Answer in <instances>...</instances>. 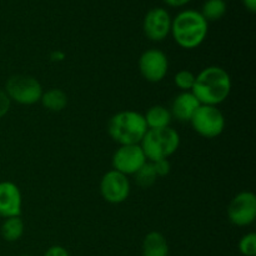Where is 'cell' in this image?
I'll return each instance as SVG.
<instances>
[{
    "instance_id": "obj_1",
    "label": "cell",
    "mask_w": 256,
    "mask_h": 256,
    "mask_svg": "<svg viewBox=\"0 0 256 256\" xmlns=\"http://www.w3.org/2000/svg\"><path fill=\"white\" fill-rule=\"evenodd\" d=\"M232 92V78L222 68L212 65L202 69L195 76L192 92L202 105L218 106L228 99Z\"/></svg>"
},
{
    "instance_id": "obj_2",
    "label": "cell",
    "mask_w": 256,
    "mask_h": 256,
    "mask_svg": "<svg viewBox=\"0 0 256 256\" xmlns=\"http://www.w3.org/2000/svg\"><path fill=\"white\" fill-rule=\"evenodd\" d=\"M209 32V22L202 12L192 9L180 12L172 20L170 34L175 42L184 49H195L206 39Z\"/></svg>"
},
{
    "instance_id": "obj_3",
    "label": "cell",
    "mask_w": 256,
    "mask_h": 256,
    "mask_svg": "<svg viewBox=\"0 0 256 256\" xmlns=\"http://www.w3.org/2000/svg\"><path fill=\"white\" fill-rule=\"evenodd\" d=\"M146 132L144 115L134 110L116 112L108 124V132L119 145L140 144Z\"/></svg>"
},
{
    "instance_id": "obj_4",
    "label": "cell",
    "mask_w": 256,
    "mask_h": 256,
    "mask_svg": "<svg viewBox=\"0 0 256 256\" xmlns=\"http://www.w3.org/2000/svg\"><path fill=\"white\" fill-rule=\"evenodd\" d=\"M179 145V132L172 126L162 128V129H148L146 134L140 142V146L148 162L168 159L174 152H176Z\"/></svg>"
},
{
    "instance_id": "obj_5",
    "label": "cell",
    "mask_w": 256,
    "mask_h": 256,
    "mask_svg": "<svg viewBox=\"0 0 256 256\" xmlns=\"http://www.w3.org/2000/svg\"><path fill=\"white\" fill-rule=\"evenodd\" d=\"M5 92L12 102L22 105H32L40 102L42 88L39 80L24 74L12 75L5 84Z\"/></svg>"
},
{
    "instance_id": "obj_6",
    "label": "cell",
    "mask_w": 256,
    "mask_h": 256,
    "mask_svg": "<svg viewBox=\"0 0 256 256\" xmlns=\"http://www.w3.org/2000/svg\"><path fill=\"white\" fill-rule=\"evenodd\" d=\"M190 124L200 136L214 139L224 132L225 116L218 106L200 105L190 120Z\"/></svg>"
},
{
    "instance_id": "obj_7",
    "label": "cell",
    "mask_w": 256,
    "mask_h": 256,
    "mask_svg": "<svg viewBox=\"0 0 256 256\" xmlns=\"http://www.w3.org/2000/svg\"><path fill=\"white\" fill-rule=\"evenodd\" d=\"M229 220L236 226H249L256 219V195L242 192L235 195L228 206Z\"/></svg>"
},
{
    "instance_id": "obj_8",
    "label": "cell",
    "mask_w": 256,
    "mask_h": 256,
    "mask_svg": "<svg viewBox=\"0 0 256 256\" xmlns=\"http://www.w3.org/2000/svg\"><path fill=\"white\" fill-rule=\"evenodd\" d=\"M100 194L105 202L110 204L124 202L130 195V182L126 175L110 170L105 172L100 182Z\"/></svg>"
},
{
    "instance_id": "obj_9",
    "label": "cell",
    "mask_w": 256,
    "mask_h": 256,
    "mask_svg": "<svg viewBox=\"0 0 256 256\" xmlns=\"http://www.w3.org/2000/svg\"><path fill=\"white\" fill-rule=\"evenodd\" d=\"M148 162L140 144L120 145L112 155V168L124 175H134Z\"/></svg>"
},
{
    "instance_id": "obj_10",
    "label": "cell",
    "mask_w": 256,
    "mask_h": 256,
    "mask_svg": "<svg viewBox=\"0 0 256 256\" xmlns=\"http://www.w3.org/2000/svg\"><path fill=\"white\" fill-rule=\"evenodd\" d=\"M139 70L146 82H159L166 76L169 70V60L162 50H145L139 59Z\"/></svg>"
},
{
    "instance_id": "obj_11",
    "label": "cell",
    "mask_w": 256,
    "mask_h": 256,
    "mask_svg": "<svg viewBox=\"0 0 256 256\" xmlns=\"http://www.w3.org/2000/svg\"><path fill=\"white\" fill-rule=\"evenodd\" d=\"M172 16L164 8H152L146 12L142 22L145 36L152 42H162L172 30Z\"/></svg>"
},
{
    "instance_id": "obj_12",
    "label": "cell",
    "mask_w": 256,
    "mask_h": 256,
    "mask_svg": "<svg viewBox=\"0 0 256 256\" xmlns=\"http://www.w3.org/2000/svg\"><path fill=\"white\" fill-rule=\"evenodd\" d=\"M22 206V198L18 185L12 182H0V216H20Z\"/></svg>"
},
{
    "instance_id": "obj_13",
    "label": "cell",
    "mask_w": 256,
    "mask_h": 256,
    "mask_svg": "<svg viewBox=\"0 0 256 256\" xmlns=\"http://www.w3.org/2000/svg\"><path fill=\"white\" fill-rule=\"evenodd\" d=\"M199 100L192 92H182L172 99L170 112L172 116L182 122H190L195 112L200 106Z\"/></svg>"
},
{
    "instance_id": "obj_14",
    "label": "cell",
    "mask_w": 256,
    "mask_h": 256,
    "mask_svg": "<svg viewBox=\"0 0 256 256\" xmlns=\"http://www.w3.org/2000/svg\"><path fill=\"white\" fill-rule=\"evenodd\" d=\"M142 252V256H169V245L164 235L152 232L144 238Z\"/></svg>"
},
{
    "instance_id": "obj_15",
    "label": "cell",
    "mask_w": 256,
    "mask_h": 256,
    "mask_svg": "<svg viewBox=\"0 0 256 256\" xmlns=\"http://www.w3.org/2000/svg\"><path fill=\"white\" fill-rule=\"evenodd\" d=\"M144 119L148 129H162V128L170 126L172 116L168 108L162 105H152L145 112Z\"/></svg>"
},
{
    "instance_id": "obj_16",
    "label": "cell",
    "mask_w": 256,
    "mask_h": 256,
    "mask_svg": "<svg viewBox=\"0 0 256 256\" xmlns=\"http://www.w3.org/2000/svg\"><path fill=\"white\" fill-rule=\"evenodd\" d=\"M40 102H42V106L49 112H59L65 109V106L68 105V95L62 89L52 88L46 92H42Z\"/></svg>"
},
{
    "instance_id": "obj_17",
    "label": "cell",
    "mask_w": 256,
    "mask_h": 256,
    "mask_svg": "<svg viewBox=\"0 0 256 256\" xmlns=\"http://www.w3.org/2000/svg\"><path fill=\"white\" fill-rule=\"evenodd\" d=\"M24 222L20 219V216L6 218L2 225V236L6 242H16L24 234Z\"/></svg>"
},
{
    "instance_id": "obj_18",
    "label": "cell",
    "mask_w": 256,
    "mask_h": 256,
    "mask_svg": "<svg viewBox=\"0 0 256 256\" xmlns=\"http://www.w3.org/2000/svg\"><path fill=\"white\" fill-rule=\"evenodd\" d=\"M228 5L225 0H206L202 4V15L205 18L208 22L220 20L225 15Z\"/></svg>"
},
{
    "instance_id": "obj_19",
    "label": "cell",
    "mask_w": 256,
    "mask_h": 256,
    "mask_svg": "<svg viewBox=\"0 0 256 256\" xmlns=\"http://www.w3.org/2000/svg\"><path fill=\"white\" fill-rule=\"evenodd\" d=\"M135 182L139 186L148 189V188L152 186L158 179V175L155 172L154 166L150 162H146L134 174Z\"/></svg>"
},
{
    "instance_id": "obj_20",
    "label": "cell",
    "mask_w": 256,
    "mask_h": 256,
    "mask_svg": "<svg viewBox=\"0 0 256 256\" xmlns=\"http://www.w3.org/2000/svg\"><path fill=\"white\" fill-rule=\"evenodd\" d=\"M195 76L196 75L190 70H180L175 74L174 82L182 92H192L195 82Z\"/></svg>"
},
{
    "instance_id": "obj_21",
    "label": "cell",
    "mask_w": 256,
    "mask_h": 256,
    "mask_svg": "<svg viewBox=\"0 0 256 256\" xmlns=\"http://www.w3.org/2000/svg\"><path fill=\"white\" fill-rule=\"evenodd\" d=\"M239 250L244 256H255L256 255V234L249 232L244 235L239 242Z\"/></svg>"
},
{
    "instance_id": "obj_22",
    "label": "cell",
    "mask_w": 256,
    "mask_h": 256,
    "mask_svg": "<svg viewBox=\"0 0 256 256\" xmlns=\"http://www.w3.org/2000/svg\"><path fill=\"white\" fill-rule=\"evenodd\" d=\"M154 166L155 172H156L158 178L159 176H166L170 172V162L168 159H162V160H156V162H150Z\"/></svg>"
},
{
    "instance_id": "obj_23",
    "label": "cell",
    "mask_w": 256,
    "mask_h": 256,
    "mask_svg": "<svg viewBox=\"0 0 256 256\" xmlns=\"http://www.w3.org/2000/svg\"><path fill=\"white\" fill-rule=\"evenodd\" d=\"M10 106H12V100L8 96L5 90L0 89V119L9 112Z\"/></svg>"
},
{
    "instance_id": "obj_24",
    "label": "cell",
    "mask_w": 256,
    "mask_h": 256,
    "mask_svg": "<svg viewBox=\"0 0 256 256\" xmlns=\"http://www.w3.org/2000/svg\"><path fill=\"white\" fill-rule=\"evenodd\" d=\"M44 256H69V252H66L65 248L60 246V245H54L46 250Z\"/></svg>"
},
{
    "instance_id": "obj_25",
    "label": "cell",
    "mask_w": 256,
    "mask_h": 256,
    "mask_svg": "<svg viewBox=\"0 0 256 256\" xmlns=\"http://www.w3.org/2000/svg\"><path fill=\"white\" fill-rule=\"evenodd\" d=\"M192 2V0H164V2H166L169 6H172V8L184 6V5H186L188 2Z\"/></svg>"
},
{
    "instance_id": "obj_26",
    "label": "cell",
    "mask_w": 256,
    "mask_h": 256,
    "mask_svg": "<svg viewBox=\"0 0 256 256\" xmlns=\"http://www.w3.org/2000/svg\"><path fill=\"white\" fill-rule=\"evenodd\" d=\"M65 59V54L62 52H52V54H50V60L54 62H62V60Z\"/></svg>"
},
{
    "instance_id": "obj_27",
    "label": "cell",
    "mask_w": 256,
    "mask_h": 256,
    "mask_svg": "<svg viewBox=\"0 0 256 256\" xmlns=\"http://www.w3.org/2000/svg\"><path fill=\"white\" fill-rule=\"evenodd\" d=\"M242 4H244V6L246 8L249 12H256V0H242Z\"/></svg>"
},
{
    "instance_id": "obj_28",
    "label": "cell",
    "mask_w": 256,
    "mask_h": 256,
    "mask_svg": "<svg viewBox=\"0 0 256 256\" xmlns=\"http://www.w3.org/2000/svg\"><path fill=\"white\" fill-rule=\"evenodd\" d=\"M22 256H32V255H22Z\"/></svg>"
}]
</instances>
